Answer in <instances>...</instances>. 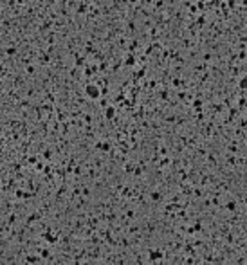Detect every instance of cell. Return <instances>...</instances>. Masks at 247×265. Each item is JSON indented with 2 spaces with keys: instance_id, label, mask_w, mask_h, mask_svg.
<instances>
[{
  "instance_id": "6da1fadb",
  "label": "cell",
  "mask_w": 247,
  "mask_h": 265,
  "mask_svg": "<svg viewBox=\"0 0 247 265\" xmlns=\"http://www.w3.org/2000/svg\"><path fill=\"white\" fill-rule=\"evenodd\" d=\"M89 94H90V96H94V98H98V96H99V92L96 90V87H89Z\"/></svg>"
}]
</instances>
